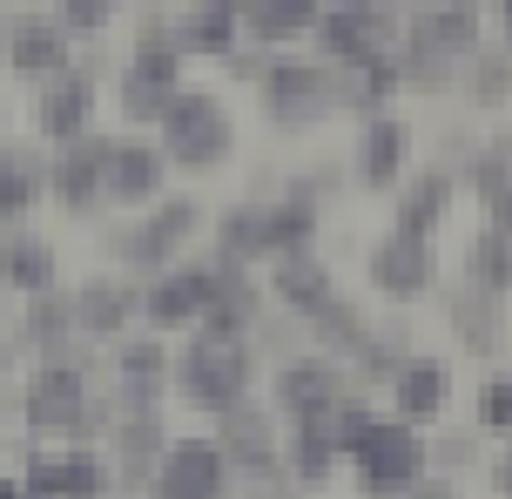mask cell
I'll return each mask as SVG.
<instances>
[{
    "label": "cell",
    "instance_id": "obj_1",
    "mask_svg": "<svg viewBox=\"0 0 512 499\" xmlns=\"http://www.w3.org/2000/svg\"><path fill=\"white\" fill-rule=\"evenodd\" d=\"M263 385V358H256L250 338H223V331H189L169 358V405H189V412H230L236 398H256Z\"/></svg>",
    "mask_w": 512,
    "mask_h": 499
},
{
    "label": "cell",
    "instance_id": "obj_2",
    "mask_svg": "<svg viewBox=\"0 0 512 499\" xmlns=\"http://www.w3.org/2000/svg\"><path fill=\"white\" fill-rule=\"evenodd\" d=\"M209 230V210L189 196V189H169L155 210L128 216V223H115V230H102V250L108 263H122V277H135V284H149L155 270H169V263L189 257V243Z\"/></svg>",
    "mask_w": 512,
    "mask_h": 499
},
{
    "label": "cell",
    "instance_id": "obj_3",
    "mask_svg": "<svg viewBox=\"0 0 512 499\" xmlns=\"http://www.w3.org/2000/svg\"><path fill=\"white\" fill-rule=\"evenodd\" d=\"M155 149L169 156L176 176H216L236 162V115L216 88H182L169 115L155 122Z\"/></svg>",
    "mask_w": 512,
    "mask_h": 499
},
{
    "label": "cell",
    "instance_id": "obj_4",
    "mask_svg": "<svg viewBox=\"0 0 512 499\" xmlns=\"http://www.w3.org/2000/svg\"><path fill=\"white\" fill-rule=\"evenodd\" d=\"M344 473H351V493H358V499H405L418 479L432 473V459H425V432L405 425V419H391V412H378L371 432L344 452Z\"/></svg>",
    "mask_w": 512,
    "mask_h": 499
},
{
    "label": "cell",
    "instance_id": "obj_5",
    "mask_svg": "<svg viewBox=\"0 0 512 499\" xmlns=\"http://www.w3.org/2000/svg\"><path fill=\"white\" fill-rule=\"evenodd\" d=\"M256 108H263V122H270L277 135H310V129H324V122L337 115L331 61L283 48L277 61H270V75L256 81Z\"/></svg>",
    "mask_w": 512,
    "mask_h": 499
},
{
    "label": "cell",
    "instance_id": "obj_6",
    "mask_svg": "<svg viewBox=\"0 0 512 499\" xmlns=\"http://www.w3.org/2000/svg\"><path fill=\"white\" fill-rule=\"evenodd\" d=\"M182 88V54L176 48H128L115 61V115H122V129H142L155 135V122L169 115Z\"/></svg>",
    "mask_w": 512,
    "mask_h": 499
},
{
    "label": "cell",
    "instance_id": "obj_7",
    "mask_svg": "<svg viewBox=\"0 0 512 499\" xmlns=\"http://www.w3.org/2000/svg\"><path fill=\"white\" fill-rule=\"evenodd\" d=\"M405 41V21L391 14V7H351V0H324V14L310 27V54L317 61H371V54H398Z\"/></svg>",
    "mask_w": 512,
    "mask_h": 499
},
{
    "label": "cell",
    "instance_id": "obj_8",
    "mask_svg": "<svg viewBox=\"0 0 512 499\" xmlns=\"http://www.w3.org/2000/svg\"><path fill=\"white\" fill-rule=\"evenodd\" d=\"M209 290H216V257H182L169 270H155L149 284H142V331L189 338L209 311Z\"/></svg>",
    "mask_w": 512,
    "mask_h": 499
},
{
    "label": "cell",
    "instance_id": "obj_9",
    "mask_svg": "<svg viewBox=\"0 0 512 499\" xmlns=\"http://www.w3.org/2000/svg\"><path fill=\"white\" fill-rule=\"evenodd\" d=\"M364 284L378 290L384 304H418L445 284V257H438L432 237H405V230H384L371 250H364Z\"/></svg>",
    "mask_w": 512,
    "mask_h": 499
},
{
    "label": "cell",
    "instance_id": "obj_10",
    "mask_svg": "<svg viewBox=\"0 0 512 499\" xmlns=\"http://www.w3.org/2000/svg\"><path fill=\"white\" fill-rule=\"evenodd\" d=\"M142 499H230V459L209 432H176L155 459Z\"/></svg>",
    "mask_w": 512,
    "mask_h": 499
},
{
    "label": "cell",
    "instance_id": "obj_11",
    "mask_svg": "<svg viewBox=\"0 0 512 499\" xmlns=\"http://www.w3.org/2000/svg\"><path fill=\"white\" fill-rule=\"evenodd\" d=\"M169 156L155 149V135L142 129H122V135H108V162H102V183H108V203L128 216H142L155 210L162 196H169Z\"/></svg>",
    "mask_w": 512,
    "mask_h": 499
},
{
    "label": "cell",
    "instance_id": "obj_12",
    "mask_svg": "<svg viewBox=\"0 0 512 499\" xmlns=\"http://www.w3.org/2000/svg\"><path fill=\"white\" fill-rule=\"evenodd\" d=\"M411 169H418V129H411L405 108H378V115H364V122H358V149H351V176H358L364 189L391 196Z\"/></svg>",
    "mask_w": 512,
    "mask_h": 499
},
{
    "label": "cell",
    "instance_id": "obj_13",
    "mask_svg": "<svg viewBox=\"0 0 512 499\" xmlns=\"http://www.w3.org/2000/svg\"><path fill=\"white\" fill-rule=\"evenodd\" d=\"M230 473H277L283 466V446H290V425L263 405V398H236L230 412H216V432H209Z\"/></svg>",
    "mask_w": 512,
    "mask_h": 499
},
{
    "label": "cell",
    "instance_id": "obj_14",
    "mask_svg": "<svg viewBox=\"0 0 512 499\" xmlns=\"http://www.w3.org/2000/svg\"><path fill=\"white\" fill-rule=\"evenodd\" d=\"M263 378H270V398H263V405H270V412H277L283 425L310 419V412H324L331 398H344V392H351L344 365H337V358H324V351H297V358L270 365Z\"/></svg>",
    "mask_w": 512,
    "mask_h": 499
},
{
    "label": "cell",
    "instance_id": "obj_15",
    "mask_svg": "<svg viewBox=\"0 0 512 499\" xmlns=\"http://www.w3.org/2000/svg\"><path fill=\"white\" fill-rule=\"evenodd\" d=\"M398 48L411 54H438V61H472V54L486 48V14L472 7V0H425V7H411L405 14V41Z\"/></svg>",
    "mask_w": 512,
    "mask_h": 499
},
{
    "label": "cell",
    "instance_id": "obj_16",
    "mask_svg": "<svg viewBox=\"0 0 512 499\" xmlns=\"http://www.w3.org/2000/svg\"><path fill=\"white\" fill-rule=\"evenodd\" d=\"M68 290H75V338L88 344H122L142 324V284L122 277V270H95Z\"/></svg>",
    "mask_w": 512,
    "mask_h": 499
},
{
    "label": "cell",
    "instance_id": "obj_17",
    "mask_svg": "<svg viewBox=\"0 0 512 499\" xmlns=\"http://www.w3.org/2000/svg\"><path fill=\"white\" fill-rule=\"evenodd\" d=\"M102 162H108V135H102V129H88L81 142L54 149V156H48V196H54L68 216H102V210H108Z\"/></svg>",
    "mask_w": 512,
    "mask_h": 499
},
{
    "label": "cell",
    "instance_id": "obj_18",
    "mask_svg": "<svg viewBox=\"0 0 512 499\" xmlns=\"http://www.w3.org/2000/svg\"><path fill=\"white\" fill-rule=\"evenodd\" d=\"M7 68H14V81L48 88V81H61L75 68V34L54 14H14L7 21Z\"/></svg>",
    "mask_w": 512,
    "mask_h": 499
},
{
    "label": "cell",
    "instance_id": "obj_19",
    "mask_svg": "<svg viewBox=\"0 0 512 499\" xmlns=\"http://www.w3.org/2000/svg\"><path fill=\"white\" fill-rule=\"evenodd\" d=\"M95 115H102V81L68 68L61 81H48L41 95H34V135L48 142V149H68L81 135L95 129Z\"/></svg>",
    "mask_w": 512,
    "mask_h": 499
},
{
    "label": "cell",
    "instance_id": "obj_20",
    "mask_svg": "<svg viewBox=\"0 0 512 499\" xmlns=\"http://www.w3.org/2000/svg\"><path fill=\"white\" fill-rule=\"evenodd\" d=\"M263 290H270V311H290L304 324V317H317L337 297V270L324 250H290V257L263 263Z\"/></svg>",
    "mask_w": 512,
    "mask_h": 499
},
{
    "label": "cell",
    "instance_id": "obj_21",
    "mask_svg": "<svg viewBox=\"0 0 512 499\" xmlns=\"http://www.w3.org/2000/svg\"><path fill=\"white\" fill-rule=\"evenodd\" d=\"M384 398H391V419L432 432V425L452 412V365L432 358V351H411L405 365H398V378L384 385Z\"/></svg>",
    "mask_w": 512,
    "mask_h": 499
},
{
    "label": "cell",
    "instance_id": "obj_22",
    "mask_svg": "<svg viewBox=\"0 0 512 499\" xmlns=\"http://www.w3.org/2000/svg\"><path fill=\"white\" fill-rule=\"evenodd\" d=\"M169 338L155 331H128L115 344V405L135 412V405H169Z\"/></svg>",
    "mask_w": 512,
    "mask_h": 499
},
{
    "label": "cell",
    "instance_id": "obj_23",
    "mask_svg": "<svg viewBox=\"0 0 512 499\" xmlns=\"http://www.w3.org/2000/svg\"><path fill=\"white\" fill-rule=\"evenodd\" d=\"M459 176H445V169H411L405 183L391 189V223L384 230H405V237H432L452 223V203H459Z\"/></svg>",
    "mask_w": 512,
    "mask_h": 499
},
{
    "label": "cell",
    "instance_id": "obj_24",
    "mask_svg": "<svg viewBox=\"0 0 512 499\" xmlns=\"http://www.w3.org/2000/svg\"><path fill=\"white\" fill-rule=\"evenodd\" d=\"M169 439H176V425H169V405H135V412H122V419H115V432H108V446H115V452H108V459H115V479L142 493Z\"/></svg>",
    "mask_w": 512,
    "mask_h": 499
},
{
    "label": "cell",
    "instance_id": "obj_25",
    "mask_svg": "<svg viewBox=\"0 0 512 499\" xmlns=\"http://www.w3.org/2000/svg\"><path fill=\"white\" fill-rule=\"evenodd\" d=\"M438 311H445V324H452L459 351H472V358H492V351L506 344V304L486 297V290H472L465 277L459 284H438Z\"/></svg>",
    "mask_w": 512,
    "mask_h": 499
},
{
    "label": "cell",
    "instance_id": "obj_26",
    "mask_svg": "<svg viewBox=\"0 0 512 499\" xmlns=\"http://www.w3.org/2000/svg\"><path fill=\"white\" fill-rule=\"evenodd\" d=\"M331 95H337V115H378V108H398L405 81H398V54H371V61H344L331 68Z\"/></svg>",
    "mask_w": 512,
    "mask_h": 499
},
{
    "label": "cell",
    "instance_id": "obj_27",
    "mask_svg": "<svg viewBox=\"0 0 512 499\" xmlns=\"http://www.w3.org/2000/svg\"><path fill=\"white\" fill-rule=\"evenodd\" d=\"M317 14H324V0H243V7H236L243 41H250V48H270V54L310 41Z\"/></svg>",
    "mask_w": 512,
    "mask_h": 499
},
{
    "label": "cell",
    "instance_id": "obj_28",
    "mask_svg": "<svg viewBox=\"0 0 512 499\" xmlns=\"http://www.w3.org/2000/svg\"><path fill=\"white\" fill-rule=\"evenodd\" d=\"M236 41H243V21H236L230 0H189V7H176L182 61H223V54H236Z\"/></svg>",
    "mask_w": 512,
    "mask_h": 499
},
{
    "label": "cell",
    "instance_id": "obj_29",
    "mask_svg": "<svg viewBox=\"0 0 512 499\" xmlns=\"http://www.w3.org/2000/svg\"><path fill=\"white\" fill-rule=\"evenodd\" d=\"M41 196H48V156L27 142H0V230L7 223L21 230Z\"/></svg>",
    "mask_w": 512,
    "mask_h": 499
},
{
    "label": "cell",
    "instance_id": "obj_30",
    "mask_svg": "<svg viewBox=\"0 0 512 499\" xmlns=\"http://www.w3.org/2000/svg\"><path fill=\"white\" fill-rule=\"evenodd\" d=\"M0 284L34 297V290H54L61 284V250H54L41 230H7L0 237Z\"/></svg>",
    "mask_w": 512,
    "mask_h": 499
},
{
    "label": "cell",
    "instance_id": "obj_31",
    "mask_svg": "<svg viewBox=\"0 0 512 499\" xmlns=\"http://www.w3.org/2000/svg\"><path fill=\"white\" fill-rule=\"evenodd\" d=\"M411 351H418V344H411V324L405 317H384V324H371V338L358 344V358L344 365V378H351L358 392H384Z\"/></svg>",
    "mask_w": 512,
    "mask_h": 499
},
{
    "label": "cell",
    "instance_id": "obj_32",
    "mask_svg": "<svg viewBox=\"0 0 512 499\" xmlns=\"http://www.w3.org/2000/svg\"><path fill=\"white\" fill-rule=\"evenodd\" d=\"M209 257L243 263V270L270 263V243H263V196H243V203H230L223 216H209Z\"/></svg>",
    "mask_w": 512,
    "mask_h": 499
},
{
    "label": "cell",
    "instance_id": "obj_33",
    "mask_svg": "<svg viewBox=\"0 0 512 499\" xmlns=\"http://www.w3.org/2000/svg\"><path fill=\"white\" fill-rule=\"evenodd\" d=\"M371 324H378V317L337 290L317 317H304V338H310V351H324V358H337V365H351V358H358V344L371 338Z\"/></svg>",
    "mask_w": 512,
    "mask_h": 499
},
{
    "label": "cell",
    "instance_id": "obj_34",
    "mask_svg": "<svg viewBox=\"0 0 512 499\" xmlns=\"http://www.w3.org/2000/svg\"><path fill=\"white\" fill-rule=\"evenodd\" d=\"M21 344H34L41 358H48V351H68V344H75V290L54 284V290L21 297Z\"/></svg>",
    "mask_w": 512,
    "mask_h": 499
},
{
    "label": "cell",
    "instance_id": "obj_35",
    "mask_svg": "<svg viewBox=\"0 0 512 499\" xmlns=\"http://www.w3.org/2000/svg\"><path fill=\"white\" fill-rule=\"evenodd\" d=\"M465 284L499 297V304L512 297V237L506 230H486V223L472 230V243H465Z\"/></svg>",
    "mask_w": 512,
    "mask_h": 499
},
{
    "label": "cell",
    "instance_id": "obj_36",
    "mask_svg": "<svg viewBox=\"0 0 512 499\" xmlns=\"http://www.w3.org/2000/svg\"><path fill=\"white\" fill-rule=\"evenodd\" d=\"M465 95H472V108H486V115H499V108L512 102V48L506 41H486V48L465 61Z\"/></svg>",
    "mask_w": 512,
    "mask_h": 499
},
{
    "label": "cell",
    "instance_id": "obj_37",
    "mask_svg": "<svg viewBox=\"0 0 512 499\" xmlns=\"http://www.w3.org/2000/svg\"><path fill=\"white\" fill-rule=\"evenodd\" d=\"M472 432L479 439H512V371H486L472 392Z\"/></svg>",
    "mask_w": 512,
    "mask_h": 499
},
{
    "label": "cell",
    "instance_id": "obj_38",
    "mask_svg": "<svg viewBox=\"0 0 512 499\" xmlns=\"http://www.w3.org/2000/svg\"><path fill=\"white\" fill-rule=\"evenodd\" d=\"M425 459H432V473L445 479H465L486 466V446H479V432L472 425H459V432H425Z\"/></svg>",
    "mask_w": 512,
    "mask_h": 499
},
{
    "label": "cell",
    "instance_id": "obj_39",
    "mask_svg": "<svg viewBox=\"0 0 512 499\" xmlns=\"http://www.w3.org/2000/svg\"><path fill=\"white\" fill-rule=\"evenodd\" d=\"M122 7H128V0H61V7H54V21L68 27L75 41H102L108 27L122 21Z\"/></svg>",
    "mask_w": 512,
    "mask_h": 499
},
{
    "label": "cell",
    "instance_id": "obj_40",
    "mask_svg": "<svg viewBox=\"0 0 512 499\" xmlns=\"http://www.w3.org/2000/svg\"><path fill=\"white\" fill-rule=\"evenodd\" d=\"M270 61H277L270 48H250V41H236V54H223L216 68H223V81H230V88H250V95H256V81L270 75Z\"/></svg>",
    "mask_w": 512,
    "mask_h": 499
},
{
    "label": "cell",
    "instance_id": "obj_41",
    "mask_svg": "<svg viewBox=\"0 0 512 499\" xmlns=\"http://www.w3.org/2000/svg\"><path fill=\"white\" fill-rule=\"evenodd\" d=\"M479 473H486L492 499H512V439L506 446H486V466H479Z\"/></svg>",
    "mask_w": 512,
    "mask_h": 499
},
{
    "label": "cell",
    "instance_id": "obj_42",
    "mask_svg": "<svg viewBox=\"0 0 512 499\" xmlns=\"http://www.w3.org/2000/svg\"><path fill=\"white\" fill-rule=\"evenodd\" d=\"M405 499H465V479H445V473H425L418 486H411Z\"/></svg>",
    "mask_w": 512,
    "mask_h": 499
},
{
    "label": "cell",
    "instance_id": "obj_43",
    "mask_svg": "<svg viewBox=\"0 0 512 499\" xmlns=\"http://www.w3.org/2000/svg\"><path fill=\"white\" fill-rule=\"evenodd\" d=\"M486 14H492V21H499V41H506V48H512V0H492Z\"/></svg>",
    "mask_w": 512,
    "mask_h": 499
},
{
    "label": "cell",
    "instance_id": "obj_44",
    "mask_svg": "<svg viewBox=\"0 0 512 499\" xmlns=\"http://www.w3.org/2000/svg\"><path fill=\"white\" fill-rule=\"evenodd\" d=\"M7 371H14V344L0 338V385H7Z\"/></svg>",
    "mask_w": 512,
    "mask_h": 499
},
{
    "label": "cell",
    "instance_id": "obj_45",
    "mask_svg": "<svg viewBox=\"0 0 512 499\" xmlns=\"http://www.w3.org/2000/svg\"><path fill=\"white\" fill-rule=\"evenodd\" d=\"M351 7H391V14H398V0H351ZM398 21H405V14H398Z\"/></svg>",
    "mask_w": 512,
    "mask_h": 499
},
{
    "label": "cell",
    "instance_id": "obj_46",
    "mask_svg": "<svg viewBox=\"0 0 512 499\" xmlns=\"http://www.w3.org/2000/svg\"><path fill=\"white\" fill-rule=\"evenodd\" d=\"M0 473H7V439H0Z\"/></svg>",
    "mask_w": 512,
    "mask_h": 499
},
{
    "label": "cell",
    "instance_id": "obj_47",
    "mask_svg": "<svg viewBox=\"0 0 512 499\" xmlns=\"http://www.w3.org/2000/svg\"><path fill=\"white\" fill-rule=\"evenodd\" d=\"M0 142H7V108H0Z\"/></svg>",
    "mask_w": 512,
    "mask_h": 499
},
{
    "label": "cell",
    "instance_id": "obj_48",
    "mask_svg": "<svg viewBox=\"0 0 512 499\" xmlns=\"http://www.w3.org/2000/svg\"><path fill=\"white\" fill-rule=\"evenodd\" d=\"M0 27H7V0H0Z\"/></svg>",
    "mask_w": 512,
    "mask_h": 499
},
{
    "label": "cell",
    "instance_id": "obj_49",
    "mask_svg": "<svg viewBox=\"0 0 512 499\" xmlns=\"http://www.w3.org/2000/svg\"><path fill=\"white\" fill-rule=\"evenodd\" d=\"M0 311H7V284H0Z\"/></svg>",
    "mask_w": 512,
    "mask_h": 499
},
{
    "label": "cell",
    "instance_id": "obj_50",
    "mask_svg": "<svg viewBox=\"0 0 512 499\" xmlns=\"http://www.w3.org/2000/svg\"><path fill=\"white\" fill-rule=\"evenodd\" d=\"M472 7H479V14H486V7H492V0H472Z\"/></svg>",
    "mask_w": 512,
    "mask_h": 499
}]
</instances>
